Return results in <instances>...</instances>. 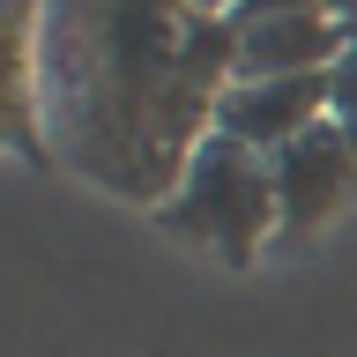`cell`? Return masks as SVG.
<instances>
[{
    "instance_id": "1",
    "label": "cell",
    "mask_w": 357,
    "mask_h": 357,
    "mask_svg": "<svg viewBox=\"0 0 357 357\" xmlns=\"http://www.w3.org/2000/svg\"><path fill=\"white\" fill-rule=\"evenodd\" d=\"M231 22L186 0H52V105L67 156L119 194L172 201L231 89Z\"/></svg>"
},
{
    "instance_id": "2",
    "label": "cell",
    "mask_w": 357,
    "mask_h": 357,
    "mask_svg": "<svg viewBox=\"0 0 357 357\" xmlns=\"http://www.w3.org/2000/svg\"><path fill=\"white\" fill-rule=\"evenodd\" d=\"M164 216H172V231H186L194 245H208L223 261H253V245L283 223V208H275V172H268V156H253L245 142L208 127L194 142V156H186Z\"/></svg>"
},
{
    "instance_id": "3",
    "label": "cell",
    "mask_w": 357,
    "mask_h": 357,
    "mask_svg": "<svg viewBox=\"0 0 357 357\" xmlns=\"http://www.w3.org/2000/svg\"><path fill=\"white\" fill-rule=\"evenodd\" d=\"M335 105V82L328 75H298V82H231L216 97V119L208 127L245 142L253 156H283L290 142H305Z\"/></svg>"
},
{
    "instance_id": "4",
    "label": "cell",
    "mask_w": 357,
    "mask_h": 357,
    "mask_svg": "<svg viewBox=\"0 0 357 357\" xmlns=\"http://www.w3.org/2000/svg\"><path fill=\"white\" fill-rule=\"evenodd\" d=\"M231 82H298V75H335L350 30L335 22V8L320 15H261V22H231Z\"/></svg>"
},
{
    "instance_id": "5",
    "label": "cell",
    "mask_w": 357,
    "mask_h": 357,
    "mask_svg": "<svg viewBox=\"0 0 357 357\" xmlns=\"http://www.w3.org/2000/svg\"><path fill=\"white\" fill-rule=\"evenodd\" d=\"M268 172H275V208H283V231H312V223H328L357 186V149L342 142L335 119L305 134V142H290L283 156H268Z\"/></svg>"
},
{
    "instance_id": "6",
    "label": "cell",
    "mask_w": 357,
    "mask_h": 357,
    "mask_svg": "<svg viewBox=\"0 0 357 357\" xmlns=\"http://www.w3.org/2000/svg\"><path fill=\"white\" fill-rule=\"evenodd\" d=\"M328 82H335V105H328V119L342 127V142L357 149V38L342 45V60H335V75H328Z\"/></svg>"
},
{
    "instance_id": "7",
    "label": "cell",
    "mask_w": 357,
    "mask_h": 357,
    "mask_svg": "<svg viewBox=\"0 0 357 357\" xmlns=\"http://www.w3.org/2000/svg\"><path fill=\"white\" fill-rule=\"evenodd\" d=\"M320 8H335V0H245L231 22H261V15H320Z\"/></svg>"
},
{
    "instance_id": "8",
    "label": "cell",
    "mask_w": 357,
    "mask_h": 357,
    "mask_svg": "<svg viewBox=\"0 0 357 357\" xmlns=\"http://www.w3.org/2000/svg\"><path fill=\"white\" fill-rule=\"evenodd\" d=\"M186 8H194V15H208V22H231L245 0H186Z\"/></svg>"
},
{
    "instance_id": "9",
    "label": "cell",
    "mask_w": 357,
    "mask_h": 357,
    "mask_svg": "<svg viewBox=\"0 0 357 357\" xmlns=\"http://www.w3.org/2000/svg\"><path fill=\"white\" fill-rule=\"evenodd\" d=\"M335 22H342V30L357 38V0H335Z\"/></svg>"
}]
</instances>
